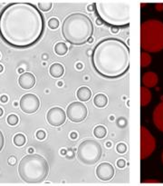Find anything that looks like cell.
<instances>
[{"mask_svg": "<svg viewBox=\"0 0 163 186\" xmlns=\"http://www.w3.org/2000/svg\"><path fill=\"white\" fill-rule=\"evenodd\" d=\"M45 26L43 14L32 3H10L0 12V38L16 49L36 44L45 32Z\"/></svg>", "mask_w": 163, "mask_h": 186, "instance_id": "obj_1", "label": "cell"}, {"mask_svg": "<svg viewBox=\"0 0 163 186\" xmlns=\"http://www.w3.org/2000/svg\"><path fill=\"white\" fill-rule=\"evenodd\" d=\"M92 64L100 75L109 79L118 78L130 67V48L118 38H105L92 50Z\"/></svg>", "mask_w": 163, "mask_h": 186, "instance_id": "obj_2", "label": "cell"}, {"mask_svg": "<svg viewBox=\"0 0 163 186\" xmlns=\"http://www.w3.org/2000/svg\"><path fill=\"white\" fill-rule=\"evenodd\" d=\"M94 32L91 18L83 13H74L65 18L62 25V34L68 43L81 46L88 43Z\"/></svg>", "mask_w": 163, "mask_h": 186, "instance_id": "obj_3", "label": "cell"}, {"mask_svg": "<svg viewBox=\"0 0 163 186\" xmlns=\"http://www.w3.org/2000/svg\"><path fill=\"white\" fill-rule=\"evenodd\" d=\"M95 11L99 18L113 27L127 26L130 22V3L128 1H97Z\"/></svg>", "mask_w": 163, "mask_h": 186, "instance_id": "obj_4", "label": "cell"}, {"mask_svg": "<svg viewBox=\"0 0 163 186\" xmlns=\"http://www.w3.org/2000/svg\"><path fill=\"white\" fill-rule=\"evenodd\" d=\"M17 171L22 181L28 184H36L46 179L49 165L44 156L30 153L20 161Z\"/></svg>", "mask_w": 163, "mask_h": 186, "instance_id": "obj_5", "label": "cell"}, {"mask_svg": "<svg viewBox=\"0 0 163 186\" xmlns=\"http://www.w3.org/2000/svg\"><path fill=\"white\" fill-rule=\"evenodd\" d=\"M141 46L150 53L163 49V23L161 21L152 19L141 24Z\"/></svg>", "mask_w": 163, "mask_h": 186, "instance_id": "obj_6", "label": "cell"}, {"mask_svg": "<svg viewBox=\"0 0 163 186\" xmlns=\"http://www.w3.org/2000/svg\"><path fill=\"white\" fill-rule=\"evenodd\" d=\"M102 146L94 140H85L80 143L77 148L78 160L86 165L96 164L102 157Z\"/></svg>", "mask_w": 163, "mask_h": 186, "instance_id": "obj_7", "label": "cell"}, {"mask_svg": "<svg viewBox=\"0 0 163 186\" xmlns=\"http://www.w3.org/2000/svg\"><path fill=\"white\" fill-rule=\"evenodd\" d=\"M156 149V140L150 131L144 127H141V159L145 160L150 156Z\"/></svg>", "mask_w": 163, "mask_h": 186, "instance_id": "obj_8", "label": "cell"}, {"mask_svg": "<svg viewBox=\"0 0 163 186\" xmlns=\"http://www.w3.org/2000/svg\"><path fill=\"white\" fill-rule=\"evenodd\" d=\"M88 115V109L82 102H73L66 109V116L73 123H81Z\"/></svg>", "mask_w": 163, "mask_h": 186, "instance_id": "obj_9", "label": "cell"}, {"mask_svg": "<svg viewBox=\"0 0 163 186\" xmlns=\"http://www.w3.org/2000/svg\"><path fill=\"white\" fill-rule=\"evenodd\" d=\"M20 109L27 114H35L40 107V100L34 94H25L19 101Z\"/></svg>", "mask_w": 163, "mask_h": 186, "instance_id": "obj_10", "label": "cell"}, {"mask_svg": "<svg viewBox=\"0 0 163 186\" xmlns=\"http://www.w3.org/2000/svg\"><path fill=\"white\" fill-rule=\"evenodd\" d=\"M66 114L61 107H53L48 110L46 114V120L49 125L54 127L63 125L66 121Z\"/></svg>", "mask_w": 163, "mask_h": 186, "instance_id": "obj_11", "label": "cell"}, {"mask_svg": "<svg viewBox=\"0 0 163 186\" xmlns=\"http://www.w3.org/2000/svg\"><path fill=\"white\" fill-rule=\"evenodd\" d=\"M114 173V168L109 163H102L96 168V176L98 179L103 182L111 181L113 178Z\"/></svg>", "mask_w": 163, "mask_h": 186, "instance_id": "obj_12", "label": "cell"}, {"mask_svg": "<svg viewBox=\"0 0 163 186\" xmlns=\"http://www.w3.org/2000/svg\"><path fill=\"white\" fill-rule=\"evenodd\" d=\"M18 84L21 88L29 90L32 89L36 84V77L30 72H25L21 74L18 78Z\"/></svg>", "mask_w": 163, "mask_h": 186, "instance_id": "obj_13", "label": "cell"}, {"mask_svg": "<svg viewBox=\"0 0 163 186\" xmlns=\"http://www.w3.org/2000/svg\"><path fill=\"white\" fill-rule=\"evenodd\" d=\"M153 123L155 126L163 133V102L159 103L153 111Z\"/></svg>", "mask_w": 163, "mask_h": 186, "instance_id": "obj_14", "label": "cell"}, {"mask_svg": "<svg viewBox=\"0 0 163 186\" xmlns=\"http://www.w3.org/2000/svg\"><path fill=\"white\" fill-rule=\"evenodd\" d=\"M141 82L143 85L147 88L155 87L159 82L158 75L154 72H147L141 77Z\"/></svg>", "mask_w": 163, "mask_h": 186, "instance_id": "obj_15", "label": "cell"}, {"mask_svg": "<svg viewBox=\"0 0 163 186\" xmlns=\"http://www.w3.org/2000/svg\"><path fill=\"white\" fill-rule=\"evenodd\" d=\"M76 96L80 102H87L92 97V91L87 86H81L76 92Z\"/></svg>", "mask_w": 163, "mask_h": 186, "instance_id": "obj_16", "label": "cell"}, {"mask_svg": "<svg viewBox=\"0 0 163 186\" xmlns=\"http://www.w3.org/2000/svg\"><path fill=\"white\" fill-rule=\"evenodd\" d=\"M49 74L54 78H61L64 74V67L60 63H54L49 67Z\"/></svg>", "mask_w": 163, "mask_h": 186, "instance_id": "obj_17", "label": "cell"}, {"mask_svg": "<svg viewBox=\"0 0 163 186\" xmlns=\"http://www.w3.org/2000/svg\"><path fill=\"white\" fill-rule=\"evenodd\" d=\"M152 96H151V92L150 91L149 88L145 86L141 87V106H147L150 101H151Z\"/></svg>", "mask_w": 163, "mask_h": 186, "instance_id": "obj_18", "label": "cell"}, {"mask_svg": "<svg viewBox=\"0 0 163 186\" xmlns=\"http://www.w3.org/2000/svg\"><path fill=\"white\" fill-rule=\"evenodd\" d=\"M93 104L97 108H104L108 104V97L104 94H97L93 97Z\"/></svg>", "mask_w": 163, "mask_h": 186, "instance_id": "obj_19", "label": "cell"}, {"mask_svg": "<svg viewBox=\"0 0 163 186\" xmlns=\"http://www.w3.org/2000/svg\"><path fill=\"white\" fill-rule=\"evenodd\" d=\"M54 53L59 55V56H63L67 54L68 52V46L67 45L63 43V42H58L54 45Z\"/></svg>", "mask_w": 163, "mask_h": 186, "instance_id": "obj_20", "label": "cell"}, {"mask_svg": "<svg viewBox=\"0 0 163 186\" xmlns=\"http://www.w3.org/2000/svg\"><path fill=\"white\" fill-rule=\"evenodd\" d=\"M107 134V130L103 125H97L93 129V135L98 139H103Z\"/></svg>", "mask_w": 163, "mask_h": 186, "instance_id": "obj_21", "label": "cell"}, {"mask_svg": "<svg viewBox=\"0 0 163 186\" xmlns=\"http://www.w3.org/2000/svg\"><path fill=\"white\" fill-rule=\"evenodd\" d=\"M151 63V56L147 52H142L141 54V66L147 67Z\"/></svg>", "mask_w": 163, "mask_h": 186, "instance_id": "obj_22", "label": "cell"}, {"mask_svg": "<svg viewBox=\"0 0 163 186\" xmlns=\"http://www.w3.org/2000/svg\"><path fill=\"white\" fill-rule=\"evenodd\" d=\"M13 143L16 146L22 147L26 143V137L23 134H16L13 138Z\"/></svg>", "mask_w": 163, "mask_h": 186, "instance_id": "obj_23", "label": "cell"}, {"mask_svg": "<svg viewBox=\"0 0 163 186\" xmlns=\"http://www.w3.org/2000/svg\"><path fill=\"white\" fill-rule=\"evenodd\" d=\"M53 7V2L52 1H39L37 3V8L41 12H48Z\"/></svg>", "mask_w": 163, "mask_h": 186, "instance_id": "obj_24", "label": "cell"}, {"mask_svg": "<svg viewBox=\"0 0 163 186\" xmlns=\"http://www.w3.org/2000/svg\"><path fill=\"white\" fill-rule=\"evenodd\" d=\"M7 123H8L9 125H11V126H15V125H16L17 123H18V122H19V118H18V116H17L16 114H9V115L7 116Z\"/></svg>", "mask_w": 163, "mask_h": 186, "instance_id": "obj_25", "label": "cell"}, {"mask_svg": "<svg viewBox=\"0 0 163 186\" xmlns=\"http://www.w3.org/2000/svg\"><path fill=\"white\" fill-rule=\"evenodd\" d=\"M47 25H48V26H49V28H50V29L54 30V29H57V28L59 27L60 23H59V20H58L57 18L53 17V18H50V19L48 20Z\"/></svg>", "mask_w": 163, "mask_h": 186, "instance_id": "obj_26", "label": "cell"}, {"mask_svg": "<svg viewBox=\"0 0 163 186\" xmlns=\"http://www.w3.org/2000/svg\"><path fill=\"white\" fill-rule=\"evenodd\" d=\"M116 151L119 153H125L127 152V145L123 143H120L116 145Z\"/></svg>", "mask_w": 163, "mask_h": 186, "instance_id": "obj_27", "label": "cell"}, {"mask_svg": "<svg viewBox=\"0 0 163 186\" xmlns=\"http://www.w3.org/2000/svg\"><path fill=\"white\" fill-rule=\"evenodd\" d=\"M36 137L38 140H40V141L45 140V137H46V133H45L44 130H38V131L36 133Z\"/></svg>", "mask_w": 163, "mask_h": 186, "instance_id": "obj_28", "label": "cell"}, {"mask_svg": "<svg viewBox=\"0 0 163 186\" xmlns=\"http://www.w3.org/2000/svg\"><path fill=\"white\" fill-rule=\"evenodd\" d=\"M116 164H117V166H118L120 169H123V168L126 166V162H125L124 159H119V160L117 161Z\"/></svg>", "mask_w": 163, "mask_h": 186, "instance_id": "obj_29", "label": "cell"}, {"mask_svg": "<svg viewBox=\"0 0 163 186\" xmlns=\"http://www.w3.org/2000/svg\"><path fill=\"white\" fill-rule=\"evenodd\" d=\"M4 143H5V138L3 135V133L0 130V152L2 151L3 147H4Z\"/></svg>", "mask_w": 163, "mask_h": 186, "instance_id": "obj_30", "label": "cell"}, {"mask_svg": "<svg viewBox=\"0 0 163 186\" xmlns=\"http://www.w3.org/2000/svg\"><path fill=\"white\" fill-rule=\"evenodd\" d=\"M7 163H8V164H9V165L13 166V165H15V164H16V158L15 156H10V157L8 158Z\"/></svg>", "mask_w": 163, "mask_h": 186, "instance_id": "obj_31", "label": "cell"}, {"mask_svg": "<svg viewBox=\"0 0 163 186\" xmlns=\"http://www.w3.org/2000/svg\"><path fill=\"white\" fill-rule=\"evenodd\" d=\"M155 8L158 12H161L163 10V3H157L155 4Z\"/></svg>", "mask_w": 163, "mask_h": 186, "instance_id": "obj_32", "label": "cell"}, {"mask_svg": "<svg viewBox=\"0 0 163 186\" xmlns=\"http://www.w3.org/2000/svg\"><path fill=\"white\" fill-rule=\"evenodd\" d=\"M66 156L68 159H72V158H74V152L72 151V150H68L67 151V152H66Z\"/></svg>", "mask_w": 163, "mask_h": 186, "instance_id": "obj_33", "label": "cell"}, {"mask_svg": "<svg viewBox=\"0 0 163 186\" xmlns=\"http://www.w3.org/2000/svg\"><path fill=\"white\" fill-rule=\"evenodd\" d=\"M94 10H95V5H94V3L93 4H91V5H89L87 7V11H89V12H94Z\"/></svg>", "mask_w": 163, "mask_h": 186, "instance_id": "obj_34", "label": "cell"}, {"mask_svg": "<svg viewBox=\"0 0 163 186\" xmlns=\"http://www.w3.org/2000/svg\"><path fill=\"white\" fill-rule=\"evenodd\" d=\"M77 137H78V134H77L76 132H72V133H70V138H71L72 140H76Z\"/></svg>", "mask_w": 163, "mask_h": 186, "instance_id": "obj_35", "label": "cell"}, {"mask_svg": "<svg viewBox=\"0 0 163 186\" xmlns=\"http://www.w3.org/2000/svg\"><path fill=\"white\" fill-rule=\"evenodd\" d=\"M0 101H1L2 103H7V101H8V97H7V96H6V95H3V96H0Z\"/></svg>", "mask_w": 163, "mask_h": 186, "instance_id": "obj_36", "label": "cell"}, {"mask_svg": "<svg viewBox=\"0 0 163 186\" xmlns=\"http://www.w3.org/2000/svg\"><path fill=\"white\" fill-rule=\"evenodd\" d=\"M66 152H67V150H66V149H64V148H63V149L60 150V154H61V155L65 156V155H66Z\"/></svg>", "mask_w": 163, "mask_h": 186, "instance_id": "obj_37", "label": "cell"}, {"mask_svg": "<svg viewBox=\"0 0 163 186\" xmlns=\"http://www.w3.org/2000/svg\"><path fill=\"white\" fill-rule=\"evenodd\" d=\"M83 68V65L82 63H77L76 64V69L77 70H82Z\"/></svg>", "mask_w": 163, "mask_h": 186, "instance_id": "obj_38", "label": "cell"}, {"mask_svg": "<svg viewBox=\"0 0 163 186\" xmlns=\"http://www.w3.org/2000/svg\"><path fill=\"white\" fill-rule=\"evenodd\" d=\"M111 31L112 33H117L118 31H119V28H117V27H112V29H111Z\"/></svg>", "mask_w": 163, "mask_h": 186, "instance_id": "obj_39", "label": "cell"}, {"mask_svg": "<svg viewBox=\"0 0 163 186\" xmlns=\"http://www.w3.org/2000/svg\"><path fill=\"white\" fill-rule=\"evenodd\" d=\"M96 24H97L98 25H101L103 24V21H102L100 18H97V20H96Z\"/></svg>", "mask_w": 163, "mask_h": 186, "instance_id": "obj_40", "label": "cell"}, {"mask_svg": "<svg viewBox=\"0 0 163 186\" xmlns=\"http://www.w3.org/2000/svg\"><path fill=\"white\" fill-rule=\"evenodd\" d=\"M145 182H159V181H155V180H146Z\"/></svg>", "mask_w": 163, "mask_h": 186, "instance_id": "obj_41", "label": "cell"}, {"mask_svg": "<svg viewBox=\"0 0 163 186\" xmlns=\"http://www.w3.org/2000/svg\"><path fill=\"white\" fill-rule=\"evenodd\" d=\"M63 83L62 81H59V82L57 83V85H58L59 87H62V86H63Z\"/></svg>", "mask_w": 163, "mask_h": 186, "instance_id": "obj_42", "label": "cell"}, {"mask_svg": "<svg viewBox=\"0 0 163 186\" xmlns=\"http://www.w3.org/2000/svg\"><path fill=\"white\" fill-rule=\"evenodd\" d=\"M106 147H108V148L112 147V143H111V142H107V143H106Z\"/></svg>", "mask_w": 163, "mask_h": 186, "instance_id": "obj_43", "label": "cell"}, {"mask_svg": "<svg viewBox=\"0 0 163 186\" xmlns=\"http://www.w3.org/2000/svg\"><path fill=\"white\" fill-rule=\"evenodd\" d=\"M3 114H4V111H3V109L1 107H0V117H2Z\"/></svg>", "mask_w": 163, "mask_h": 186, "instance_id": "obj_44", "label": "cell"}, {"mask_svg": "<svg viewBox=\"0 0 163 186\" xmlns=\"http://www.w3.org/2000/svg\"><path fill=\"white\" fill-rule=\"evenodd\" d=\"M4 71V66L2 65H0V73H2Z\"/></svg>", "mask_w": 163, "mask_h": 186, "instance_id": "obj_45", "label": "cell"}, {"mask_svg": "<svg viewBox=\"0 0 163 186\" xmlns=\"http://www.w3.org/2000/svg\"><path fill=\"white\" fill-rule=\"evenodd\" d=\"M92 42H93V38H92V37H91V38L89 39L88 43H89V44H91V43H92Z\"/></svg>", "mask_w": 163, "mask_h": 186, "instance_id": "obj_46", "label": "cell"}, {"mask_svg": "<svg viewBox=\"0 0 163 186\" xmlns=\"http://www.w3.org/2000/svg\"><path fill=\"white\" fill-rule=\"evenodd\" d=\"M18 71H19V73H20V74H23V73H24V69H21V68H20Z\"/></svg>", "mask_w": 163, "mask_h": 186, "instance_id": "obj_47", "label": "cell"}, {"mask_svg": "<svg viewBox=\"0 0 163 186\" xmlns=\"http://www.w3.org/2000/svg\"><path fill=\"white\" fill-rule=\"evenodd\" d=\"M28 152H29L30 153H32V152H33V149H32V148H31V149H28Z\"/></svg>", "mask_w": 163, "mask_h": 186, "instance_id": "obj_48", "label": "cell"}, {"mask_svg": "<svg viewBox=\"0 0 163 186\" xmlns=\"http://www.w3.org/2000/svg\"><path fill=\"white\" fill-rule=\"evenodd\" d=\"M44 58L46 59V58H47V55H43V59H44Z\"/></svg>", "mask_w": 163, "mask_h": 186, "instance_id": "obj_49", "label": "cell"}, {"mask_svg": "<svg viewBox=\"0 0 163 186\" xmlns=\"http://www.w3.org/2000/svg\"><path fill=\"white\" fill-rule=\"evenodd\" d=\"M161 159H162V163H163V152H162V155H161Z\"/></svg>", "mask_w": 163, "mask_h": 186, "instance_id": "obj_50", "label": "cell"}, {"mask_svg": "<svg viewBox=\"0 0 163 186\" xmlns=\"http://www.w3.org/2000/svg\"><path fill=\"white\" fill-rule=\"evenodd\" d=\"M0 58H1V55H0Z\"/></svg>", "mask_w": 163, "mask_h": 186, "instance_id": "obj_51", "label": "cell"}]
</instances>
